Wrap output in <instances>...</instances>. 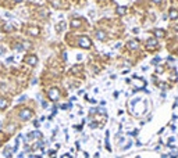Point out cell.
I'll return each instance as SVG.
<instances>
[{
    "label": "cell",
    "instance_id": "cell-1",
    "mask_svg": "<svg viewBox=\"0 0 178 158\" xmlns=\"http://www.w3.org/2000/svg\"><path fill=\"white\" fill-rule=\"evenodd\" d=\"M78 45L81 46L82 49H89L91 45H92V42H91V39L88 38V36H79L78 38Z\"/></svg>",
    "mask_w": 178,
    "mask_h": 158
},
{
    "label": "cell",
    "instance_id": "cell-2",
    "mask_svg": "<svg viewBox=\"0 0 178 158\" xmlns=\"http://www.w3.org/2000/svg\"><path fill=\"white\" fill-rule=\"evenodd\" d=\"M58 97H60V92H58V89L51 87V89L49 90V98H50L51 101H57Z\"/></svg>",
    "mask_w": 178,
    "mask_h": 158
},
{
    "label": "cell",
    "instance_id": "cell-3",
    "mask_svg": "<svg viewBox=\"0 0 178 158\" xmlns=\"http://www.w3.org/2000/svg\"><path fill=\"white\" fill-rule=\"evenodd\" d=\"M31 116H32V111L29 110V108H24V110L20 112V118H21L22 121H27L29 119Z\"/></svg>",
    "mask_w": 178,
    "mask_h": 158
},
{
    "label": "cell",
    "instance_id": "cell-4",
    "mask_svg": "<svg viewBox=\"0 0 178 158\" xmlns=\"http://www.w3.org/2000/svg\"><path fill=\"white\" fill-rule=\"evenodd\" d=\"M24 63H27L28 65H35V64L38 63V57L33 56V54H31V56H27L24 58Z\"/></svg>",
    "mask_w": 178,
    "mask_h": 158
},
{
    "label": "cell",
    "instance_id": "cell-5",
    "mask_svg": "<svg viewBox=\"0 0 178 158\" xmlns=\"http://www.w3.org/2000/svg\"><path fill=\"white\" fill-rule=\"evenodd\" d=\"M146 49L150 50V51L156 50V49H157V40H156V39H149L148 43H146Z\"/></svg>",
    "mask_w": 178,
    "mask_h": 158
},
{
    "label": "cell",
    "instance_id": "cell-6",
    "mask_svg": "<svg viewBox=\"0 0 178 158\" xmlns=\"http://www.w3.org/2000/svg\"><path fill=\"white\" fill-rule=\"evenodd\" d=\"M138 47H139V43L136 42V40H131V42H128V49H130V50H136Z\"/></svg>",
    "mask_w": 178,
    "mask_h": 158
},
{
    "label": "cell",
    "instance_id": "cell-7",
    "mask_svg": "<svg viewBox=\"0 0 178 158\" xmlns=\"http://www.w3.org/2000/svg\"><path fill=\"white\" fill-rule=\"evenodd\" d=\"M28 33H29V35H32V36H38V35H39V28L31 27L29 29H28Z\"/></svg>",
    "mask_w": 178,
    "mask_h": 158
},
{
    "label": "cell",
    "instance_id": "cell-8",
    "mask_svg": "<svg viewBox=\"0 0 178 158\" xmlns=\"http://www.w3.org/2000/svg\"><path fill=\"white\" fill-rule=\"evenodd\" d=\"M2 29H3V32H11V31L14 29V27H13L10 22H6V24L2 27Z\"/></svg>",
    "mask_w": 178,
    "mask_h": 158
},
{
    "label": "cell",
    "instance_id": "cell-9",
    "mask_svg": "<svg viewBox=\"0 0 178 158\" xmlns=\"http://www.w3.org/2000/svg\"><path fill=\"white\" fill-rule=\"evenodd\" d=\"M125 13H127V7L125 6H118L117 7V14L118 15H124Z\"/></svg>",
    "mask_w": 178,
    "mask_h": 158
},
{
    "label": "cell",
    "instance_id": "cell-10",
    "mask_svg": "<svg viewBox=\"0 0 178 158\" xmlns=\"http://www.w3.org/2000/svg\"><path fill=\"white\" fill-rule=\"evenodd\" d=\"M170 18H171V20H177L178 18V10H175V9L170 10Z\"/></svg>",
    "mask_w": 178,
    "mask_h": 158
},
{
    "label": "cell",
    "instance_id": "cell-11",
    "mask_svg": "<svg viewBox=\"0 0 178 158\" xmlns=\"http://www.w3.org/2000/svg\"><path fill=\"white\" fill-rule=\"evenodd\" d=\"M9 105V101H7L6 98H3V97H0V110H4V108Z\"/></svg>",
    "mask_w": 178,
    "mask_h": 158
},
{
    "label": "cell",
    "instance_id": "cell-12",
    "mask_svg": "<svg viewBox=\"0 0 178 158\" xmlns=\"http://www.w3.org/2000/svg\"><path fill=\"white\" fill-rule=\"evenodd\" d=\"M96 38L100 39V40H104V39H106V33L103 32V31H97V32H96Z\"/></svg>",
    "mask_w": 178,
    "mask_h": 158
},
{
    "label": "cell",
    "instance_id": "cell-13",
    "mask_svg": "<svg viewBox=\"0 0 178 158\" xmlns=\"http://www.w3.org/2000/svg\"><path fill=\"white\" fill-rule=\"evenodd\" d=\"M154 36H156V38H163V36H164V31L163 29H156V31H154Z\"/></svg>",
    "mask_w": 178,
    "mask_h": 158
},
{
    "label": "cell",
    "instance_id": "cell-14",
    "mask_svg": "<svg viewBox=\"0 0 178 158\" xmlns=\"http://www.w3.org/2000/svg\"><path fill=\"white\" fill-rule=\"evenodd\" d=\"M134 83H136L139 87H143V86H145V81H142V79H134Z\"/></svg>",
    "mask_w": 178,
    "mask_h": 158
},
{
    "label": "cell",
    "instance_id": "cell-15",
    "mask_svg": "<svg viewBox=\"0 0 178 158\" xmlns=\"http://www.w3.org/2000/svg\"><path fill=\"white\" fill-rule=\"evenodd\" d=\"M29 137H36V139H39V137H42V133L38 132V130H35V132H32V133L29 134Z\"/></svg>",
    "mask_w": 178,
    "mask_h": 158
},
{
    "label": "cell",
    "instance_id": "cell-16",
    "mask_svg": "<svg viewBox=\"0 0 178 158\" xmlns=\"http://www.w3.org/2000/svg\"><path fill=\"white\" fill-rule=\"evenodd\" d=\"M79 25H81V22H79L78 20H73V21H71V27L73 28H77V27H79Z\"/></svg>",
    "mask_w": 178,
    "mask_h": 158
},
{
    "label": "cell",
    "instance_id": "cell-17",
    "mask_svg": "<svg viewBox=\"0 0 178 158\" xmlns=\"http://www.w3.org/2000/svg\"><path fill=\"white\" fill-rule=\"evenodd\" d=\"M64 27H66V22H61V24L58 25V27H56V31H61Z\"/></svg>",
    "mask_w": 178,
    "mask_h": 158
},
{
    "label": "cell",
    "instance_id": "cell-18",
    "mask_svg": "<svg viewBox=\"0 0 178 158\" xmlns=\"http://www.w3.org/2000/svg\"><path fill=\"white\" fill-rule=\"evenodd\" d=\"M29 47H31L29 42H24V43H22V49H29Z\"/></svg>",
    "mask_w": 178,
    "mask_h": 158
},
{
    "label": "cell",
    "instance_id": "cell-19",
    "mask_svg": "<svg viewBox=\"0 0 178 158\" xmlns=\"http://www.w3.org/2000/svg\"><path fill=\"white\" fill-rule=\"evenodd\" d=\"M4 155H6L7 158L11 157V154H10V148H6V150H4Z\"/></svg>",
    "mask_w": 178,
    "mask_h": 158
},
{
    "label": "cell",
    "instance_id": "cell-20",
    "mask_svg": "<svg viewBox=\"0 0 178 158\" xmlns=\"http://www.w3.org/2000/svg\"><path fill=\"white\" fill-rule=\"evenodd\" d=\"M159 61H160V58H159V57H156V58H153V60H152V64H157Z\"/></svg>",
    "mask_w": 178,
    "mask_h": 158
},
{
    "label": "cell",
    "instance_id": "cell-21",
    "mask_svg": "<svg viewBox=\"0 0 178 158\" xmlns=\"http://www.w3.org/2000/svg\"><path fill=\"white\" fill-rule=\"evenodd\" d=\"M53 6H56V7H60V3H58L57 0H53Z\"/></svg>",
    "mask_w": 178,
    "mask_h": 158
},
{
    "label": "cell",
    "instance_id": "cell-22",
    "mask_svg": "<svg viewBox=\"0 0 178 158\" xmlns=\"http://www.w3.org/2000/svg\"><path fill=\"white\" fill-rule=\"evenodd\" d=\"M156 71H157V72H163V67H159V65H157Z\"/></svg>",
    "mask_w": 178,
    "mask_h": 158
},
{
    "label": "cell",
    "instance_id": "cell-23",
    "mask_svg": "<svg viewBox=\"0 0 178 158\" xmlns=\"http://www.w3.org/2000/svg\"><path fill=\"white\" fill-rule=\"evenodd\" d=\"M25 98H27V96L24 94V96H21V97L18 98V101H22V100H25Z\"/></svg>",
    "mask_w": 178,
    "mask_h": 158
},
{
    "label": "cell",
    "instance_id": "cell-24",
    "mask_svg": "<svg viewBox=\"0 0 178 158\" xmlns=\"http://www.w3.org/2000/svg\"><path fill=\"white\" fill-rule=\"evenodd\" d=\"M152 2H153V3H156V4H160L163 0H152Z\"/></svg>",
    "mask_w": 178,
    "mask_h": 158
},
{
    "label": "cell",
    "instance_id": "cell-25",
    "mask_svg": "<svg viewBox=\"0 0 178 158\" xmlns=\"http://www.w3.org/2000/svg\"><path fill=\"white\" fill-rule=\"evenodd\" d=\"M0 53H2V54H3V53H4V49H3V47L0 49Z\"/></svg>",
    "mask_w": 178,
    "mask_h": 158
},
{
    "label": "cell",
    "instance_id": "cell-26",
    "mask_svg": "<svg viewBox=\"0 0 178 158\" xmlns=\"http://www.w3.org/2000/svg\"><path fill=\"white\" fill-rule=\"evenodd\" d=\"M15 2H17V3H20V2H22V0H15Z\"/></svg>",
    "mask_w": 178,
    "mask_h": 158
},
{
    "label": "cell",
    "instance_id": "cell-27",
    "mask_svg": "<svg viewBox=\"0 0 178 158\" xmlns=\"http://www.w3.org/2000/svg\"><path fill=\"white\" fill-rule=\"evenodd\" d=\"M0 128H2V122H0Z\"/></svg>",
    "mask_w": 178,
    "mask_h": 158
},
{
    "label": "cell",
    "instance_id": "cell-28",
    "mask_svg": "<svg viewBox=\"0 0 178 158\" xmlns=\"http://www.w3.org/2000/svg\"><path fill=\"white\" fill-rule=\"evenodd\" d=\"M136 158H139V157H136Z\"/></svg>",
    "mask_w": 178,
    "mask_h": 158
}]
</instances>
